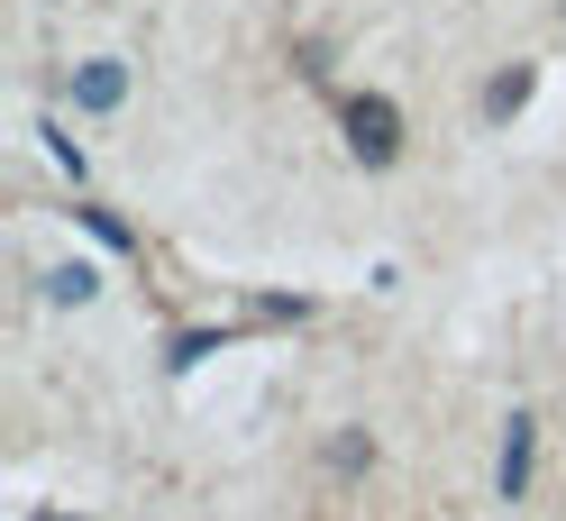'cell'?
Instances as JSON below:
<instances>
[{
  "instance_id": "obj_1",
  "label": "cell",
  "mask_w": 566,
  "mask_h": 521,
  "mask_svg": "<svg viewBox=\"0 0 566 521\" xmlns=\"http://www.w3.org/2000/svg\"><path fill=\"white\" fill-rule=\"evenodd\" d=\"M347 147H357L366 165H394L402 156V111L384 92H357V101H347Z\"/></svg>"
},
{
  "instance_id": "obj_2",
  "label": "cell",
  "mask_w": 566,
  "mask_h": 521,
  "mask_svg": "<svg viewBox=\"0 0 566 521\" xmlns=\"http://www.w3.org/2000/svg\"><path fill=\"white\" fill-rule=\"evenodd\" d=\"M530 448H539V430L512 411V430H503V458H493V484H503V503H521L530 494Z\"/></svg>"
},
{
  "instance_id": "obj_3",
  "label": "cell",
  "mask_w": 566,
  "mask_h": 521,
  "mask_svg": "<svg viewBox=\"0 0 566 521\" xmlns=\"http://www.w3.org/2000/svg\"><path fill=\"white\" fill-rule=\"evenodd\" d=\"M74 101H83V111H119V101H128V64L119 55H92L74 74Z\"/></svg>"
},
{
  "instance_id": "obj_4",
  "label": "cell",
  "mask_w": 566,
  "mask_h": 521,
  "mask_svg": "<svg viewBox=\"0 0 566 521\" xmlns=\"http://www.w3.org/2000/svg\"><path fill=\"white\" fill-rule=\"evenodd\" d=\"M530 92H539V74H530V64H503V74L484 83V119H521Z\"/></svg>"
},
{
  "instance_id": "obj_5",
  "label": "cell",
  "mask_w": 566,
  "mask_h": 521,
  "mask_svg": "<svg viewBox=\"0 0 566 521\" xmlns=\"http://www.w3.org/2000/svg\"><path fill=\"white\" fill-rule=\"evenodd\" d=\"M92 293H101L92 265H46V302H92Z\"/></svg>"
},
{
  "instance_id": "obj_6",
  "label": "cell",
  "mask_w": 566,
  "mask_h": 521,
  "mask_svg": "<svg viewBox=\"0 0 566 521\" xmlns=\"http://www.w3.org/2000/svg\"><path fill=\"white\" fill-rule=\"evenodd\" d=\"M366 458H375V439H366V430H347V439H338V448H329V467H338V476H357V467H366Z\"/></svg>"
},
{
  "instance_id": "obj_7",
  "label": "cell",
  "mask_w": 566,
  "mask_h": 521,
  "mask_svg": "<svg viewBox=\"0 0 566 521\" xmlns=\"http://www.w3.org/2000/svg\"><path fill=\"white\" fill-rule=\"evenodd\" d=\"M28 521H74V512H28Z\"/></svg>"
}]
</instances>
